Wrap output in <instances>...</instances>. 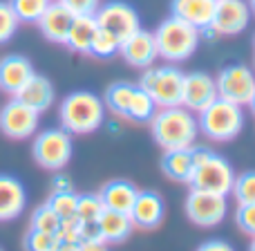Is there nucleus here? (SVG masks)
Here are the masks:
<instances>
[{"label":"nucleus","mask_w":255,"mask_h":251,"mask_svg":"<svg viewBox=\"0 0 255 251\" xmlns=\"http://www.w3.org/2000/svg\"><path fill=\"white\" fill-rule=\"evenodd\" d=\"M152 137L163 150L193 148L199 135V121L188 108H159L150 119Z\"/></svg>","instance_id":"f257e3e1"},{"label":"nucleus","mask_w":255,"mask_h":251,"mask_svg":"<svg viewBox=\"0 0 255 251\" xmlns=\"http://www.w3.org/2000/svg\"><path fill=\"white\" fill-rule=\"evenodd\" d=\"M61 126L70 135H88L103 126L106 119V103L88 90H76L63 99L58 108Z\"/></svg>","instance_id":"f03ea898"},{"label":"nucleus","mask_w":255,"mask_h":251,"mask_svg":"<svg viewBox=\"0 0 255 251\" xmlns=\"http://www.w3.org/2000/svg\"><path fill=\"white\" fill-rule=\"evenodd\" d=\"M154 43H157V52L168 63H179L186 61L195 54L202 38V31L197 27L188 25V22L179 20V18L170 16L152 31Z\"/></svg>","instance_id":"7ed1b4c3"},{"label":"nucleus","mask_w":255,"mask_h":251,"mask_svg":"<svg viewBox=\"0 0 255 251\" xmlns=\"http://www.w3.org/2000/svg\"><path fill=\"white\" fill-rule=\"evenodd\" d=\"M199 132L213 141H231L242 132L244 115L242 108L226 99L217 97L208 108L199 112Z\"/></svg>","instance_id":"20e7f679"},{"label":"nucleus","mask_w":255,"mask_h":251,"mask_svg":"<svg viewBox=\"0 0 255 251\" xmlns=\"http://www.w3.org/2000/svg\"><path fill=\"white\" fill-rule=\"evenodd\" d=\"M139 88L152 97L157 108H177L181 106V88H184V72L172 65L145 67L139 81Z\"/></svg>","instance_id":"39448f33"},{"label":"nucleus","mask_w":255,"mask_h":251,"mask_svg":"<svg viewBox=\"0 0 255 251\" xmlns=\"http://www.w3.org/2000/svg\"><path fill=\"white\" fill-rule=\"evenodd\" d=\"M235 171L224 157L211 153L204 162H199L193 168L188 184L195 191H206V193H215V195H229L233 191L235 184Z\"/></svg>","instance_id":"423d86ee"},{"label":"nucleus","mask_w":255,"mask_h":251,"mask_svg":"<svg viewBox=\"0 0 255 251\" xmlns=\"http://www.w3.org/2000/svg\"><path fill=\"white\" fill-rule=\"evenodd\" d=\"M34 159L47 171H61L72 157V135L65 128H47L34 139Z\"/></svg>","instance_id":"0eeeda50"},{"label":"nucleus","mask_w":255,"mask_h":251,"mask_svg":"<svg viewBox=\"0 0 255 251\" xmlns=\"http://www.w3.org/2000/svg\"><path fill=\"white\" fill-rule=\"evenodd\" d=\"M220 99L235 103V106H249L255 94V72L242 63L226 65L215 79Z\"/></svg>","instance_id":"6e6552de"},{"label":"nucleus","mask_w":255,"mask_h":251,"mask_svg":"<svg viewBox=\"0 0 255 251\" xmlns=\"http://www.w3.org/2000/svg\"><path fill=\"white\" fill-rule=\"evenodd\" d=\"M94 18L99 22V29L117 36L121 43L141 29L136 9L128 2H121V0H112V2L101 4L97 9V13H94Z\"/></svg>","instance_id":"1a4fd4ad"},{"label":"nucleus","mask_w":255,"mask_h":251,"mask_svg":"<svg viewBox=\"0 0 255 251\" xmlns=\"http://www.w3.org/2000/svg\"><path fill=\"white\" fill-rule=\"evenodd\" d=\"M226 198L224 195L206 193V191H190L186 198V216L197 227H217L226 216Z\"/></svg>","instance_id":"9d476101"},{"label":"nucleus","mask_w":255,"mask_h":251,"mask_svg":"<svg viewBox=\"0 0 255 251\" xmlns=\"http://www.w3.org/2000/svg\"><path fill=\"white\" fill-rule=\"evenodd\" d=\"M38 115L40 112H36L34 108L25 106L13 97L0 110V130L9 139H29L38 128Z\"/></svg>","instance_id":"9b49d317"},{"label":"nucleus","mask_w":255,"mask_h":251,"mask_svg":"<svg viewBox=\"0 0 255 251\" xmlns=\"http://www.w3.org/2000/svg\"><path fill=\"white\" fill-rule=\"evenodd\" d=\"M251 7L247 0H217L213 29L217 36H235L251 22Z\"/></svg>","instance_id":"f8f14e48"},{"label":"nucleus","mask_w":255,"mask_h":251,"mask_svg":"<svg viewBox=\"0 0 255 251\" xmlns=\"http://www.w3.org/2000/svg\"><path fill=\"white\" fill-rule=\"evenodd\" d=\"M217 94V83L206 72H190L184 74V88H181V106L188 108L190 112H202L208 108Z\"/></svg>","instance_id":"ddd939ff"},{"label":"nucleus","mask_w":255,"mask_h":251,"mask_svg":"<svg viewBox=\"0 0 255 251\" xmlns=\"http://www.w3.org/2000/svg\"><path fill=\"white\" fill-rule=\"evenodd\" d=\"M121 56L126 58L128 65L145 70V67H152V63L159 58L157 52V43H154V34L150 31L139 29L136 34H132L130 38H126L119 47Z\"/></svg>","instance_id":"4468645a"},{"label":"nucleus","mask_w":255,"mask_h":251,"mask_svg":"<svg viewBox=\"0 0 255 251\" xmlns=\"http://www.w3.org/2000/svg\"><path fill=\"white\" fill-rule=\"evenodd\" d=\"M36 72L29 58L20 56V54H9V56H4L0 61V90L16 97V92Z\"/></svg>","instance_id":"2eb2a0df"},{"label":"nucleus","mask_w":255,"mask_h":251,"mask_svg":"<svg viewBox=\"0 0 255 251\" xmlns=\"http://www.w3.org/2000/svg\"><path fill=\"white\" fill-rule=\"evenodd\" d=\"M217 0H172L170 11L175 18L197 27L199 31L213 25Z\"/></svg>","instance_id":"dca6fc26"},{"label":"nucleus","mask_w":255,"mask_h":251,"mask_svg":"<svg viewBox=\"0 0 255 251\" xmlns=\"http://www.w3.org/2000/svg\"><path fill=\"white\" fill-rule=\"evenodd\" d=\"M163 213H166V207H163V200L157 193L139 191V195L134 200V207L130 211V220L139 229H154V227L161 225Z\"/></svg>","instance_id":"f3484780"},{"label":"nucleus","mask_w":255,"mask_h":251,"mask_svg":"<svg viewBox=\"0 0 255 251\" xmlns=\"http://www.w3.org/2000/svg\"><path fill=\"white\" fill-rule=\"evenodd\" d=\"M72 20H74V16L67 11V7L61 2V0H56V2H49V7L45 9V13L38 20V27H40V31H43V36L47 40L65 45L67 31H70V27H72Z\"/></svg>","instance_id":"a211bd4d"},{"label":"nucleus","mask_w":255,"mask_h":251,"mask_svg":"<svg viewBox=\"0 0 255 251\" xmlns=\"http://www.w3.org/2000/svg\"><path fill=\"white\" fill-rule=\"evenodd\" d=\"M27 193L20 180L11 175H0V222L18 218L25 211Z\"/></svg>","instance_id":"6ab92c4d"},{"label":"nucleus","mask_w":255,"mask_h":251,"mask_svg":"<svg viewBox=\"0 0 255 251\" xmlns=\"http://www.w3.org/2000/svg\"><path fill=\"white\" fill-rule=\"evenodd\" d=\"M16 99L25 106L34 108L36 112H45L54 103V85L47 76L34 74L20 90L16 92Z\"/></svg>","instance_id":"aec40b11"},{"label":"nucleus","mask_w":255,"mask_h":251,"mask_svg":"<svg viewBox=\"0 0 255 251\" xmlns=\"http://www.w3.org/2000/svg\"><path fill=\"white\" fill-rule=\"evenodd\" d=\"M136 195H139V191H136L134 184H130V182H126V180H112L101 189L99 198L103 200V207L106 209L130 216Z\"/></svg>","instance_id":"412c9836"},{"label":"nucleus","mask_w":255,"mask_h":251,"mask_svg":"<svg viewBox=\"0 0 255 251\" xmlns=\"http://www.w3.org/2000/svg\"><path fill=\"white\" fill-rule=\"evenodd\" d=\"M132 229H134V225H132L128 213L106 209V211L101 213V218H99V231H101V240L106 245L124 243L128 236L132 234Z\"/></svg>","instance_id":"4be33fe9"},{"label":"nucleus","mask_w":255,"mask_h":251,"mask_svg":"<svg viewBox=\"0 0 255 251\" xmlns=\"http://www.w3.org/2000/svg\"><path fill=\"white\" fill-rule=\"evenodd\" d=\"M97 31H99V22L94 16H74L70 31H67L65 45L72 52L90 54V47H92V40L97 36Z\"/></svg>","instance_id":"5701e85b"},{"label":"nucleus","mask_w":255,"mask_h":251,"mask_svg":"<svg viewBox=\"0 0 255 251\" xmlns=\"http://www.w3.org/2000/svg\"><path fill=\"white\" fill-rule=\"evenodd\" d=\"M161 168L168 177L177 182H188L193 175V148H184V150H168L161 159Z\"/></svg>","instance_id":"b1692460"},{"label":"nucleus","mask_w":255,"mask_h":251,"mask_svg":"<svg viewBox=\"0 0 255 251\" xmlns=\"http://www.w3.org/2000/svg\"><path fill=\"white\" fill-rule=\"evenodd\" d=\"M136 85L126 83V81H119V83H112L106 92V108H110L115 115L119 117H128V108H130L132 94H134Z\"/></svg>","instance_id":"393cba45"},{"label":"nucleus","mask_w":255,"mask_h":251,"mask_svg":"<svg viewBox=\"0 0 255 251\" xmlns=\"http://www.w3.org/2000/svg\"><path fill=\"white\" fill-rule=\"evenodd\" d=\"M154 112H157V103L152 101V97H150L145 90H141L139 85H136L134 94H132L130 108H128V117H126V119L143 124V121H150V119H152Z\"/></svg>","instance_id":"a878e982"},{"label":"nucleus","mask_w":255,"mask_h":251,"mask_svg":"<svg viewBox=\"0 0 255 251\" xmlns=\"http://www.w3.org/2000/svg\"><path fill=\"white\" fill-rule=\"evenodd\" d=\"M52 0H9L13 13L22 22H38Z\"/></svg>","instance_id":"bb28decb"},{"label":"nucleus","mask_w":255,"mask_h":251,"mask_svg":"<svg viewBox=\"0 0 255 251\" xmlns=\"http://www.w3.org/2000/svg\"><path fill=\"white\" fill-rule=\"evenodd\" d=\"M106 211V207H103V200L92 193L88 195H79V204H76V218H79L81 222H99V218H101V213Z\"/></svg>","instance_id":"cd10ccee"},{"label":"nucleus","mask_w":255,"mask_h":251,"mask_svg":"<svg viewBox=\"0 0 255 251\" xmlns=\"http://www.w3.org/2000/svg\"><path fill=\"white\" fill-rule=\"evenodd\" d=\"M49 207L56 213L61 220H67V218L76 216V204H79V195H74L72 191H58V193H52L49 198Z\"/></svg>","instance_id":"c85d7f7f"},{"label":"nucleus","mask_w":255,"mask_h":251,"mask_svg":"<svg viewBox=\"0 0 255 251\" xmlns=\"http://www.w3.org/2000/svg\"><path fill=\"white\" fill-rule=\"evenodd\" d=\"M58 227H61V218L52 211L49 204H43L34 211L31 216V229L43 231V234H58Z\"/></svg>","instance_id":"c756f323"},{"label":"nucleus","mask_w":255,"mask_h":251,"mask_svg":"<svg viewBox=\"0 0 255 251\" xmlns=\"http://www.w3.org/2000/svg\"><path fill=\"white\" fill-rule=\"evenodd\" d=\"M119 47H121V40L117 38V36L99 29L97 36H94V40H92L90 54H92V56H99V58H110V56H115V54L119 52Z\"/></svg>","instance_id":"7c9ffc66"},{"label":"nucleus","mask_w":255,"mask_h":251,"mask_svg":"<svg viewBox=\"0 0 255 251\" xmlns=\"http://www.w3.org/2000/svg\"><path fill=\"white\" fill-rule=\"evenodd\" d=\"M61 240L56 234H43V231L29 229L25 236V251H58Z\"/></svg>","instance_id":"2f4dec72"},{"label":"nucleus","mask_w":255,"mask_h":251,"mask_svg":"<svg viewBox=\"0 0 255 251\" xmlns=\"http://www.w3.org/2000/svg\"><path fill=\"white\" fill-rule=\"evenodd\" d=\"M231 193L235 195L238 204H255V171H247L240 177H235Z\"/></svg>","instance_id":"473e14b6"},{"label":"nucleus","mask_w":255,"mask_h":251,"mask_svg":"<svg viewBox=\"0 0 255 251\" xmlns=\"http://www.w3.org/2000/svg\"><path fill=\"white\" fill-rule=\"evenodd\" d=\"M18 22L20 20L16 18L11 4L0 0V45L11 40V36L16 34V29H18Z\"/></svg>","instance_id":"72a5a7b5"},{"label":"nucleus","mask_w":255,"mask_h":251,"mask_svg":"<svg viewBox=\"0 0 255 251\" xmlns=\"http://www.w3.org/2000/svg\"><path fill=\"white\" fill-rule=\"evenodd\" d=\"M58 240L61 243H81V220L79 218H67V220H61V227H58Z\"/></svg>","instance_id":"f704fd0d"},{"label":"nucleus","mask_w":255,"mask_h":251,"mask_svg":"<svg viewBox=\"0 0 255 251\" xmlns=\"http://www.w3.org/2000/svg\"><path fill=\"white\" fill-rule=\"evenodd\" d=\"M61 2L65 4L72 16H94L97 9L101 7L99 0H61Z\"/></svg>","instance_id":"c9c22d12"},{"label":"nucleus","mask_w":255,"mask_h":251,"mask_svg":"<svg viewBox=\"0 0 255 251\" xmlns=\"http://www.w3.org/2000/svg\"><path fill=\"white\" fill-rule=\"evenodd\" d=\"M235 218H238L240 229L255 236V204H240Z\"/></svg>","instance_id":"e433bc0d"},{"label":"nucleus","mask_w":255,"mask_h":251,"mask_svg":"<svg viewBox=\"0 0 255 251\" xmlns=\"http://www.w3.org/2000/svg\"><path fill=\"white\" fill-rule=\"evenodd\" d=\"M92 240H101L99 222H81V243H92Z\"/></svg>","instance_id":"4c0bfd02"},{"label":"nucleus","mask_w":255,"mask_h":251,"mask_svg":"<svg viewBox=\"0 0 255 251\" xmlns=\"http://www.w3.org/2000/svg\"><path fill=\"white\" fill-rule=\"evenodd\" d=\"M197 251H235V249L229 243H224V240H208Z\"/></svg>","instance_id":"58836bf2"},{"label":"nucleus","mask_w":255,"mask_h":251,"mask_svg":"<svg viewBox=\"0 0 255 251\" xmlns=\"http://www.w3.org/2000/svg\"><path fill=\"white\" fill-rule=\"evenodd\" d=\"M58 191H72L70 177H65V175L54 177V182H52V193H58Z\"/></svg>","instance_id":"ea45409f"},{"label":"nucleus","mask_w":255,"mask_h":251,"mask_svg":"<svg viewBox=\"0 0 255 251\" xmlns=\"http://www.w3.org/2000/svg\"><path fill=\"white\" fill-rule=\"evenodd\" d=\"M81 251H108V245L103 240H92V243H81Z\"/></svg>","instance_id":"a19ab883"},{"label":"nucleus","mask_w":255,"mask_h":251,"mask_svg":"<svg viewBox=\"0 0 255 251\" xmlns=\"http://www.w3.org/2000/svg\"><path fill=\"white\" fill-rule=\"evenodd\" d=\"M58 251H81V243H61Z\"/></svg>","instance_id":"79ce46f5"},{"label":"nucleus","mask_w":255,"mask_h":251,"mask_svg":"<svg viewBox=\"0 0 255 251\" xmlns=\"http://www.w3.org/2000/svg\"><path fill=\"white\" fill-rule=\"evenodd\" d=\"M249 106H251V110H253V115H255V94H253V99H251V103H249Z\"/></svg>","instance_id":"37998d69"},{"label":"nucleus","mask_w":255,"mask_h":251,"mask_svg":"<svg viewBox=\"0 0 255 251\" xmlns=\"http://www.w3.org/2000/svg\"><path fill=\"white\" fill-rule=\"evenodd\" d=\"M249 7H251V11L255 13V0H251V2H249Z\"/></svg>","instance_id":"c03bdc74"},{"label":"nucleus","mask_w":255,"mask_h":251,"mask_svg":"<svg viewBox=\"0 0 255 251\" xmlns=\"http://www.w3.org/2000/svg\"><path fill=\"white\" fill-rule=\"evenodd\" d=\"M249 251H255V240L251 243V247H249Z\"/></svg>","instance_id":"a18cd8bd"},{"label":"nucleus","mask_w":255,"mask_h":251,"mask_svg":"<svg viewBox=\"0 0 255 251\" xmlns=\"http://www.w3.org/2000/svg\"><path fill=\"white\" fill-rule=\"evenodd\" d=\"M0 251H2V249H0Z\"/></svg>","instance_id":"49530a36"}]
</instances>
